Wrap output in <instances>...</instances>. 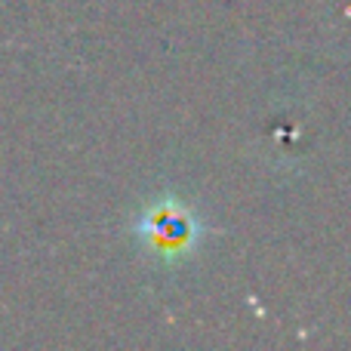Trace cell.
<instances>
[{
	"label": "cell",
	"mask_w": 351,
	"mask_h": 351,
	"mask_svg": "<svg viewBox=\"0 0 351 351\" xmlns=\"http://www.w3.org/2000/svg\"><path fill=\"white\" fill-rule=\"evenodd\" d=\"M130 234L154 265L179 268L200 253L210 228L191 204L167 191L142 206L139 216L133 219Z\"/></svg>",
	"instance_id": "cell-1"
}]
</instances>
